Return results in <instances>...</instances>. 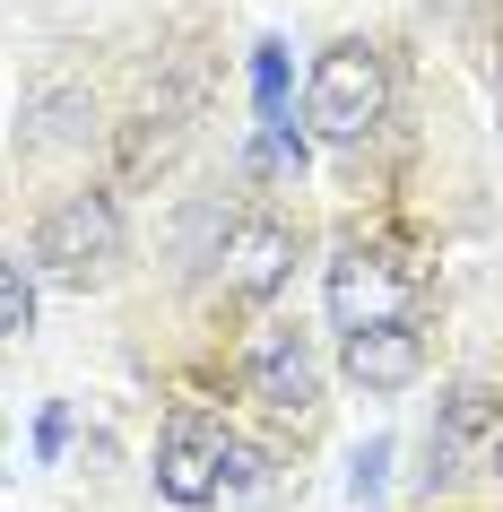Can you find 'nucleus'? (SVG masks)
<instances>
[{
    "label": "nucleus",
    "instance_id": "obj_1",
    "mask_svg": "<svg viewBox=\"0 0 503 512\" xmlns=\"http://www.w3.org/2000/svg\"><path fill=\"white\" fill-rule=\"evenodd\" d=\"M122 261V209L105 191H70L44 226H35V270L53 287H96V278Z\"/></svg>",
    "mask_w": 503,
    "mask_h": 512
},
{
    "label": "nucleus",
    "instance_id": "obj_2",
    "mask_svg": "<svg viewBox=\"0 0 503 512\" xmlns=\"http://www.w3.org/2000/svg\"><path fill=\"white\" fill-rule=\"evenodd\" d=\"M382 105H391V70H382V53L373 44H330L313 70V87H304V122H313L321 139H365L373 122H382Z\"/></svg>",
    "mask_w": 503,
    "mask_h": 512
},
{
    "label": "nucleus",
    "instance_id": "obj_3",
    "mask_svg": "<svg viewBox=\"0 0 503 512\" xmlns=\"http://www.w3.org/2000/svg\"><path fill=\"white\" fill-rule=\"evenodd\" d=\"M330 322L339 330H373V322H408L417 313V270L399 252H373V243H347L330 261Z\"/></svg>",
    "mask_w": 503,
    "mask_h": 512
},
{
    "label": "nucleus",
    "instance_id": "obj_4",
    "mask_svg": "<svg viewBox=\"0 0 503 512\" xmlns=\"http://www.w3.org/2000/svg\"><path fill=\"white\" fill-rule=\"evenodd\" d=\"M503 469V400L486 382H460L434 417V478H486Z\"/></svg>",
    "mask_w": 503,
    "mask_h": 512
},
{
    "label": "nucleus",
    "instance_id": "obj_5",
    "mask_svg": "<svg viewBox=\"0 0 503 512\" xmlns=\"http://www.w3.org/2000/svg\"><path fill=\"white\" fill-rule=\"evenodd\" d=\"M243 391H252L269 417H313L321 374H313V348H304V330H261V339L243 348Z\"/></svg>",
    "mask_w": 503,
    "mask_h": 512
},
{
    "label": "nucleus",
    "instance_id": "obj_6",
    "mask_svg": "<svg viewBox=\"0 0 503 512\" xmlns=\"http://www.w3.org/2000/svg\"><path fill=\"white\" fill-rule=\"evenodd\" d=\"M217 460H226V426H217L209 408H174V417H165V443H157L165 504H209L217 495Z\"/></svg>",
    "mask_w": 503,
    "mask_h": 512
},
{
    "label": "nucleus",
    "instance_id": "obj_7",
    "mask_svg": "<svg viewBox=\"0 0 503 512\" xmlns=\"http://www.w3.org/2000/svg\"><path fill=\"white\" fill-rule=\"evenodd\" d=\"M217 270H226V296H243V304L278 296V287L295 278V226H278V217H243V226H226Z\"/></svg>",
    "mask_w": 503,
    "mask_h": 512
},
{
    "label": "nucleus",
    "instance_id": "obj_8",
    "mask_svg": "<svg viewBox=\"0 0 503 512\" xmlns=\"http://www.w3.org/2000/svg\"><path fill=\"white\" fill-rule=\"evenodd\" d=\"M347 374L365 391H408L425 374V339L408 322H373V330H347Z\"/></svg>",
    "mask_w": 503,
    "mask_h": 512
},
{
    "label": "nucleus",
    "instance_id": "obj_9",
    "mask_svg": "<svg viewBox=\"0 0 503 512\" xmlns=\"http://www.w3.org/2000/svg\"><path fill=\"white\" fill-rule=\"evenodd\" d=\"M261 495H269V452L226 434V460H217V495H209V504H217V512H252Z\"/></svg>",
    "mask_w": 503,
    "mask_h": 512
},
{
    "label": "nucleus",
    "instance_id": "obj_10",
    "mask_svg": "<svg viewBox=\"0 0 503 512\" xmlns=\"http://www.w3.org/2000/svg\"><path fill=\"white\" fill-rule=\"evenodd\" d=\"M252 174H304V139H295V122H269V139L252 148Z\"/></svg>",
    "mask_w": 503,
    "mask_h": 512
},
{
    "label": "nucleus",
    "instance_id": "obj_11",
    "mask_svg": "<svg viewBox=\"0 0 503 512\" xmlns=\"http://www.w3.org/2000/svg\"><path fill=\"white\" fill-rule=\"evenodd\" d=\"M27 322H35V287L9 270V261H0V339H18Z\"/></svg>",
    "mask_w": 503,
    "mask_h": 512
},
{
    "label": "nucleus",
    "instance_id": "obj_12",
    "mask_svg": "<svg viewBox=\"0 0 503 512\" xmlns=\"http://www.w3.org/2000/svg\"><path fill=\"white\" fill-rule=\"evenodd\" d=\"M261 122H287V53L261 44Z\"/></svg>",
    "mask_w": 503,
    "mask_h": 512
},
{
    "label": "nucleus",
    "instance_id": "obj_13",
    "mask_svg": "<svg viewBox=\"0 0 503 512\" xmlns=\"http://www.w3.org/2000/svg\"><path fill=\"white\" fill-rule=\"evenodd\" d=\"M382 460H391V443H365V452H356V478H347V486H356V495H373V486H382Z\"/></svg>",
    "mask_w": 503,
    "mask_h": 512
}]
</instances>
